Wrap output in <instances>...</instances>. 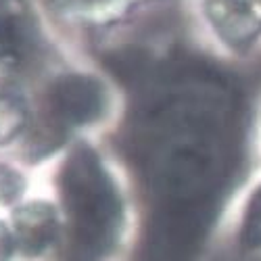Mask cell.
Listing matches in <instances>:
<instances>
[{"label": "cell", "instance_id": "6da1fadb", "mask_svg": "<svg viewBox=\"0 0 261 261\" xmlns=\"http://www.w3.org/2000/svg\"><path fill=\"white\" fill-rule=\"evenodd\" d=\"M236 100L213 71L165 73L144 115L146 171L157 209L215 213L236 155Z\"/></svg>", "mask_w": 261, "mask_h": 261}, {"label": "cell", "instance_id": "7a4b0ae2", "mask_svg": "<svg viewBox=\"0 0 261 261\" xmlns=\"http://www.w3.org/2000/svg\"><path fill=\"white\" fill-rule=\"evenodd\" d=\"M61 197L69 215L67 261H100L115 243L121 201L88 146H77L65 161Z\"/></svg>", "mask_w": 261, "mask_h": 261}, {"label": "cell", "instance_id": "3957f363", "mask_svg": "<svg viewBox=\"0 0 261 261\" xmlns=\"http://www.w3.org/2000/svg\"><path fill=\"white\" fill-rule=\"evenodd\" d=\"M213 213L157 209L148 226L146 261H197Z\"/></svg>", "mask_w": 261, "mask_h": 261}, {"label": "cell", "instance_id": "277c9868", "mask_svg": "<svg viewBox=\"0 0 261 261\" xmlns=\"http://www.w3.org/2000/svg\"><path fill=\"white\" fill-rule=\"evenodd\" d=\"M105 107L100 84L86 75H63L50 88V109L59 121L84 125L94 121Z\"/></svg>", "mask_w": 261, "mask_h": 261}, {"label": "cell", "instance_id": "5b68a950", "mask_svg": "<svg viewBox=\"0 0 261 261\" xmlns=\"http://www.w3.org/2000/svg\"><path fill=\"white\" fill-rule=\"evenodd\" d=\"M15 245L25 257H36L46 251L57 238V213L48 203H30L13 213Z\"/></svg>", "mask_w": 261, "mask_h": 261}, {"label": "cell", "instance_id": "8992f818", "mask_svg": "<svg viewBox=\"0 0 261 261\" xmlns=\"http://www.w3.org/2000/svg\"><path fill=\"white\" fill-rule=\"evenodd\" d=\"M28 111L21 100L0 96V142H9L25 127Z\"/></svg>", "mask_w": 261, "mask_h": 261}, {"label": "cell", "instance_id": "52a82bcc", "mask_svg": "<svg viewBox=\"0 0 261 261\" xmlns=\"http://www.w3.org/2000/svg\"><path fill=\"white\" fill-rule=\"evenodd\" d=\"M243 243L251 249L261 247V188L253 194L249 203L245 224H243Z\"/></svg>", "mask_w": 261, "mask_h": 261}, {"label": "cell", "instance_id": "ba28073f", "mask_svg": "<svg viewBox=\"0 0 261 261\" xmlns=\"http://www.w3.org/2000/svg\"><path fill=\"white\" fill-rule=\"evenodd\" d=\"M21 190H23V180L9 167H0V203H13Z\"/></svg>", "mask_w": 261, "mask_h": 261}, {"label": "cell", "instance_id": "9c48e42d", "mask_svg": "<svg viewBox=\"0 0 261 261\" xmlns=\"http://www.w3.org/2000/svg\"><path fill=\"white\" fill-rule=\"evenodd\" d=\"M13 247H15V238L11 236V232L3 224H0V261H9Z\"/></svg>", "mask_w": 261, "mask_h": 261}]
</instances>
